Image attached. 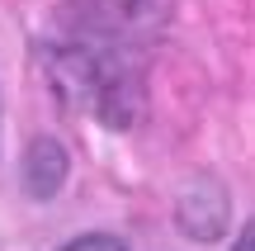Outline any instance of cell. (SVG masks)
<instances>
[{"mask_svg": "<svg viewBox=\"0 0 255 251\" xmlns=\"http://www.w3.org/2000/svg\"><path fill=\"white\" fill-rule=\"evenodd\" d=\"M62 251H128L119 237H104V233H90V237H76L71 247H62Z\"/></svg>", "mask_w": 255, "mask_h": 251, "instance_id": "1", "label": "cell"}, {"mask_svg": "<svg viewBox=\"0 0 255 251\" xmlns=\"http://www.w3.org/2000/svg\"><path fill=\"white\" fill-rule=\"evenodd\" d=\"M232 251H255V218L241 228V237H237V247H232Z\"/></svg>", "mask_w": 255, "mask_h": 251, "instance_id": "2", "label": "cell"}]
</instances>
